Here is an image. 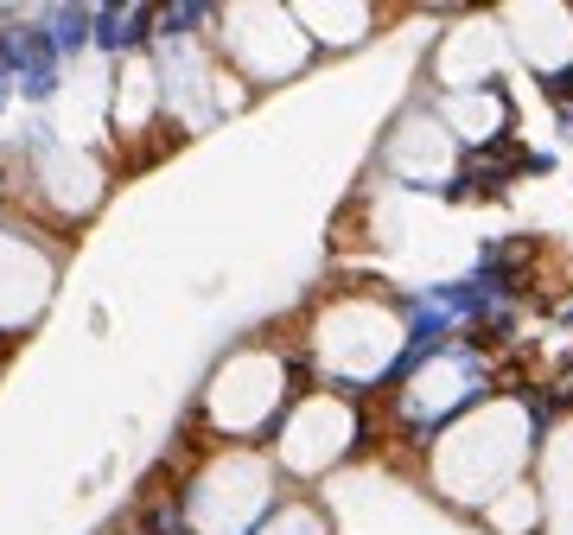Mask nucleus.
Wrapping results in <instances>:
<instances>
[{
    "mask_svg": "<svg viewBox=\"0 0 573 535\" xmlns=\"http://www.w3.org/2000/svg\"><path fill=\"white\" fill-rule=\"evenodd\" d=\"M561 319H567V325H573V300H567V306H561Z\"/></svg>",
    "mask_w": 573,
    "mask_h": 535,
    "instance_id": "f257e3e1",
    "label": "nucleus"
},
{
    "mask_svg": "<svg viewBox=\"0 0 573 535\" xmlns=\"http://www.w3.org/2000/svg\"><path fill=\"white\" fill-rule=\"evenodd\" d=\"M7 96H13V90H7V83H0V109H7Z\"/></svg>",
    "mask_w": 573,
    "mask_h": 535,
    "instance_id": "f03ea898",
    "label": "nucleus"
},
{
    "mask_svg": "<svg viewBox=\"0 0 573 535\" xmlns=\"http://www.w3.org/2000/svg\"><path fill=\"white\" fill-rule=\"evenodd\" d=\"M0 83H7V77H0Z\"/></svg>",
    "mask_w": 573,
    "mask_h": 535,
    "instance_id": "7ed1b4c3",
    "label": "nucleus"
}]
</instances>
